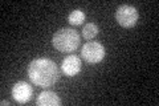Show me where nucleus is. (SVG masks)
I'll list each match as a JSON object with an SVG mask.
<instances>
[{
  "instance_id": "f257e3e1",
  "label": "nucleus",
  "mask_w": 159,
  "mask_h": 106,
  "mask_svg": "<svg viewBox=\"0 0 159 106\" xmlns=\"http://www.w3.org/2000/svg\"><path fill=\"white\" fill-rule=\"evenodd\" d=\"M58 68L52 60L41 57L36 58L28 67V77L32 84L40 88L53 86L58 80Z\"/></svg>"
},
{
  "instance_id": "f03ea898",
  "label": "nucleus",
  "mask_w": 159,
  "mask_h": 106,
  "mask_svg": "<svg viewBox=\"0 0 159 106\" xmlns=\"http://www.w3.org/2000/svg\"><path fill=\"white\" fill-rule=\"evenodd\" d=\"M52 44L57 50L62 53L73 52L78 48L80 35L72 28H61L53 35Z\"/></svg>"
},
{
  "instance_id": "7ed1b4c3",
  "label": "nucleus",
  "mask_w": 159,
  "mask_h": 106,
  "mask_svg": "<svg viewBox=\"0 0 159 106\" xmlns=\"http://www.w3.org/2000/svg\"><path fill=\"white\" fill-rule=\"evenodd\" d=\"M138 17H139V15H138L137 8L133 6H129V4L119 6L116 11V20L123 28L134 27L138 21Z\"/></svg>"
},
{
  "instance_id": "20e7f679",
  "label": "nucleus",
  "mask_w": 159,
  "mask_h": 106,
  "mask_svg": "<svg viewBox=\"0 0 159 106\" xmlns=\"http://www.w3.org/2000/svg\"><path fill=\"white\" fill-rule=\"evenodd\" d=\"M81 57L89 64L101 62L105 57V47L97 41L86 43L81 49Z\"/></svg>"
},
{
  "instance_id": "39448f33",
  "label": "nucleus",
  "mask_w": 159,
  "mask_h": 106,
  "mask_svg": "<svg viewBox=\"0 0 159 106\" xmlns=\"http://www.w3.org/2000/svg\"><path fill=\"white\" fill-rule=\"evenodd\" d=\"M32 86L25 81H19L12 88V97L19 104H25L32 98Z\"/></svg>"
},
{
  "instance_id": "423d86ee",
  "label": "nucleus",
  "mask_w": 159,
  "mask_h": 106,
  "mask_svg": "<svg viewBox=\"0 0 159 106\" xmlns=\"http://www.w3.org/2000/svg\"><path fill=\"white\" fill-rule=\"evenodd\" d=\"M61 70H62L64 74L68 76V77H73V76L78 74L80 70H81V60H80L78 56H74V54L66 56L62 60Z\"/></svg>"
},
{
  "instance_id": "0eeeda50",
  "label": "nucleus",
  "mask_w": 159,
  "mask_h": 106,
  "mask_svg": "<svg viewBox=\"0 0 159 106\" xmlns=\"http://www.w3.org/2000/svg\"><path fill=\"white\" fill-rule=\"evenodd\" d=\"M36 104L39 106H60L61 98L53 92H43L39 94Z\"/></svg>"
},
{
  "instance_id": "6e6552de",
  "label": "nucleus",
  "mask_w": 159,
  "mask_h": 106,
  "mask_svg": "<svg viewBox=\"0 0 159 106\" xmlns=\"http://www.w3.org/2000/svg\"><path fill=\"white\" fill-rule=\"evenodd\" d=\"M68 21L72 25H80L85 21V13H84L82 9H74L69 13L68 16Z\"/></svg>"
},
{
  "instance_id": "1a4fd4ad",
  "label": "nucleus",
  "mask_w": 159,
  "mask_h": 106,
  "mask_svg": "<svg viewBox=\"0 0 159 106\" xmlns=\"http://www.w3.org/2000/svg\"><path fill=\"white\" fill-rule=\"evenodd\" d=\"M98 35V27L94 23H88L82 28V36L86 40H92Z\"/></svg>"
},
{
  "instance_id": "9d476101",
  "label": "nucleus",
  "mask_w": 159,
  "mask_h": 106,
  "mask_svg": "<svg viewBox=\"0 0 159 106\" xmlns=\"http://www.w3.org/2000/svg\"><path fill=\"white\" fill-rule=\"evenodd\" d=\"M2 105H9V102H8V101H2Z\"/></svg>"
}]
</instances>
